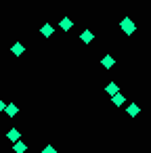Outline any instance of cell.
<instances>
[{
    "mask_svg": "<svg viewBox=\"0 0 151 153\" xmlns=\"http://www.w3.org/2000/svg\"><path fill=\"white\" fill-rule=\"evenodd\" d=\"M120 27H122V32H124V34H128V36H130V34H134V30H136V27H134V21H132L130 17H124V19L120 21Z\"/></svg>",
    "mask_w": 151,
    "mask_h": 153,
    "instance_id": "1",
    "label": "cell"
},
{
    "mask_svg": "<svg viewBox=\"0 0 151 153\" xmlns=\"http://www.w3.org/2000/svg\"><path fill=\"white\" fill-rule=\"evenodd\" d=\"M71 25H74V23H71V19H69V17H63V19L59 21V27H61L63 32H69V30H71Z\"/></svg>",
    "mask_w": 151,
    "mask_h": 153,
    "instance_id": "2",
    "label": "cell"
},
{
    "mask_svg": "<svg viewBox=\"0 0 151 153\" xmlns=\"http://www.w3.org/2000/svg\"><path fill=\"white\" fill-rule=\"evenodd\" d=\"M23 51H25V46H23L21 42H15V44L11 46V53H13L15 57H19V55H23Z\"/></svg>",
    "mask_w": 151,
    "mask_h": 153,
    "instance_id": "3",
    "label": "cell"
},
{
    "mask_svg": "<svg viewBox=\"0 0 151 153\" xmlns=\"http://www.w3.org/2000/svg\"><path fill=\"white\" fill-rule=\"evenodd\" d=\"M4 113H7V115H11V117H15V115L19 113V109H17V105H15V103H9V105L4 107Z\"/></svg>",
    "mask_w": 151,
    "mask_h": 153,
    "instance_id": "4",
    "label": "cell"
},
{
    "mask_svg": "<svg viewBox=\"0 0 151 153\" xmlns=\"http://www.w3.org/2000/svg\"><path fill=\"white\" fill-rule=\"evenodd\" d=\"M7 138H9L11 143H17V140H19V130H17V128H11V130L7 132Z\"/></svg>",
    "mask_w": 151,
    "mask_h": 153,
    "instance_id": "5",
    "label": "cell"
},
{
    "mask_svg": "<svg viewBox=\"0 0 151 153\" xmlns=\"http://www.w3.org/2000/svg\"><path fill=\"white\" fill-rule=\"evenodd\" d=\"M101 63H103V67H105V69H111V67H113V63H115V61H113V57H111V55H105V57H103V61H101Z\"/></svg>",
    "mask_w": 151,
    "mask_h": 153,
    "instance_id": "6",
    "label": "cell"
},
{
    "mask_svg": "<svg viewBox=\"0 0 151 153\" xmlns=\"http://www.w3.org/2000/svg\"><path fill=\"white\" fill-rule=\"evenodd\" d=\"M111 101H113V105H115V107H120V105H124L126 97H124L122 92H118V94H113V97H111Z\"/></svg>",
    "mask_w": 151,
    "mask_h": 153,
    "instance_id": "7",
    "label": "cell"
},
{
    "mask_svg": "<svg viewBox=\"0 0 151 153\" xmlns=\"http://www.w3.org/2000/svg\"><path fill=\"white\" fill-rule=\"evenodd\" d=\"M126 111H128V115H130V117H136V115H138V111H141V109H138V105H136V103H130V105H128V109H126Z\"/></svg>",
    "mask_w": 151,
    "mask_h": 153,
    "instance_id": "8",
    "label": "cell"
},
{
    "mask_svg": "<svg viewBox=\"0 0 151 153\" xmlns=\"http://www.w3.org/2000/svg\"><path fill=\"white\" fill-rule=\"evenodd\" d=\"M13 149H15V153H25L28 145H25L23 140H17V143H13Z\"/></svg>",
    "mask_w": 151,
    "mask_h": 153,
    "instance_id": "9",
    "label": "cell"
},
{
    "mask_svg": "<svg viewBox=\"0 0 151 153\" xmlns=\"http://www.w3.org/2000/svg\"><path fill=\"white\" fill-rule=\"evenodd\" d=\"M53 32H55V27H53V25H48V23H46L44 27H40V34H42L44 38H48V36H53Z\"/></svg>",
    "mask_w": 151,
    "mask_h": 153,
    "instance_id": "10",
    "label": "cell"
},
{
    "mask_svg": "<svg viewBox=\"0 0 151 153\" xmlns=\"http://www.w3.org/2000/svg\"><path fill=\"white\" fill-rule=\"evenodd\" d=\"M105 90H107V92H109L111 97L120 92V90H118V84H113V82H111V84H107V86H105Z\"/></svg>",
    "mask_w": 151,
    "mask_h": 153,
    "instance_id": "11",
    "label": "cell"
},
{
    "mask_svg": "<svg viewBox=\"0 0 151 153\" xmlns=\"http://www.w3.org/2000/svg\"><path fill=\"white\" fill-rule=\"evenodd\" d=\"M80 38H82V42H92V38H94V36H92V32H88V30H86V32H82V36H80Z\"/></svg>",
    "mask_w": 151,
    "mask_h": 153,
    "instance_id": "12",
    "label": "cell"
},
{
    "mask_svg": "<svg viewBox=\"0 0 151 153\" xmlns=\"http://www.w3.org/2000/svg\"><path fill=\"white\" fill-rule=\"evenodd\" d=\"M42 153H57V151H55V147H51V145H48V147H44V149H42Z\"/></svg>",
    "mask_w": 151,
    "mask_h": 153,
    "instance_id": "13",
    "label": "cell"
},
{
    "mask_svg": "<svg viewBox=\"0 0 151 153\" xmlns=\"http://www.w3.org/2000/svg\"><path fill=\"white\" fill-rule=\"evenodd\" d=\"M4 107H7V105H4V101L0 99V111H4Z\"/></svg>",
    "mask_w": 151,
    "mask_h": 153,
    "instance_id": "14",
    "label": "cell"
}]
</instances>
